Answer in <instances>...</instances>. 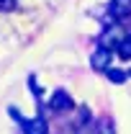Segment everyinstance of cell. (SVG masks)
<instances>
[{"instance_id": "3957f363", "label": "cell", "mask_w": 131, "mask_h": 134, "mask_svg": "<svg viewBox=\"0 0 131 134\" xmlns=\"http://www.w3.org/2000/svg\"><path fill=\"white\" fill-rule=\"evenodd\" d=\"M108 13H111L113 21H123V18H129L131 16V0H111Z\"/></svg>"}, {"instance_id": "7a4b0ae2", "label": "cell", "mask_w": 131, "mask_h": 134, "mask_svg": "<svg viewBox=\"0 0 131 134\" xmlns=\"http://www.w3.org/2000/svg\"><path fill=\"white\" fill-rule=\"evenodd\" d=\"M111 59H113L111 49L100 47V49L93 52V57H90V65H93V70H98V72H105V70L111 67Z\"/></svg>"}, {"instance_id": "8992f818", "label": "cell", "mask_w": 131, "mask_h": 134, "mask_svg": "<svg viewBox=\"0 0 131 134\" xmlns=\"http://www.w3.org/2000/svg\"><path fill=\"white\" fill-rule=\"evenodd\" d=\"M105 77H108L111 83L121 85V83H126V77H129V75H126L123 70H116V67H108V70H105Z\"/></svg>"}, {"instance_id": "52a82bcc", "label": "cell", "mask_w": 131, "mask_h": 134, "mask_svg": "<svg viewBox=\"0 0 131 134\" xmlns=\"http://www.w3.org/2000/svg\"><path fill=\"white\" fill-rule=\"evenodd\" d=\"M95 132H98V134H116V129H113V119L103 116L98 124H95Z\"/></svg>"}, {"instance_id": "5b68a950", "label": "cell", "mask_w": 131, "mask_h": 134, "mask_svg": "<svg viewBox=\"0 0 131 134\" xmlns=\"http://www.w3.org/2000/svg\"><path fill=\"white\" fill-rule=\"evenodd\" d=\"M51 108H54V111H69V108H72V98L67 96L64 90H57V93L51 96Z\"/></svg>"}, {"instance_id": "6da1fadb", "label": "cell", "mask_w": 131, "mask_h": 134, "mask_svg": "<svg viewBox=\"0 0 131 134\" xmlns=\"http://www.w3.org/2000/svg\"><path fill=\"white\" fill-rule=\"evenodd\" d=\"M126 39V34L121 31L118 26H111V29H105V34L100 36V47H105V49H118V44Z\"/></svg>"}, {"instance_id": "9c48e42d", "label": "cell", "mask_w": 131, "mask_h": 134, "mask_svg": "<svg viewBox=\"0 0 131 134\" xmlns=\"http://www.w3.org/2000/svg\"><path fill=\"white\" fill-rule=\"evenodd\" d=\"M16 8V0H0V10H13Z\"/></svg>"}, {"instance_id": "277c9868", "label": "cell", "mask_w": 131, "mask_h": 134, "mask_svg": "<svg viewBox=\"0 0 131 134\" xmlns=\"http://www.w3.org/2000/svg\"><path fill=\"white\" fill-rule=\"evenodd\" d=\"M21 124H23V134H46V119L44 116L28 119V121H21Z\"/></svg>"}, {"instance_id": "ba28073f", "label": "cell", "mask_w": 131, "mask_h": 134, "mask_svg": "<svg viewBox=\"0 0 131 134\" xmlns=\"http://www.w3.org/2000/svg\"><path fill=\"white\" fill-rule=\"evenodd\" d=\"M118 57H121V59H131V36L118 44Z\"/></svg>"}, {"instance_id": "30bf717a", "label": "cell", "mask_w": 131, "mask_h": 134, "mask_svg": "<svg viewBox=\"0 0 131 134\" xmlns=\"http://www.w3.org/2000/svg\"><path fill=\"white\" fill-rule=\"evenodd\" d=\"M129 77H131V72H129Z\"/></svg>"}]
</instances>
